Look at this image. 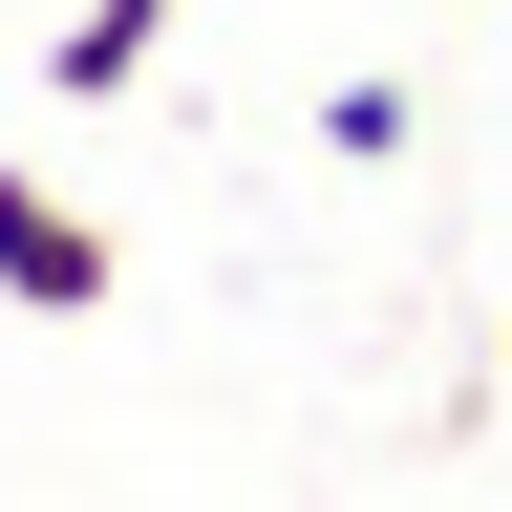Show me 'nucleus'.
Listing matches in <instances>:
<instances>
[{"label":"nucleus","instance_id":"nucleus-1","mask_svg":"<svg viewBox=\"0 0 512 512\" xmlns=\"http://www.w3.org/2000/svg\"><path fill=\"white\" fill-rule=\"evenodd\" d=\"M107 278H128V256H107V214H86V192L0 171V299H22V320H107Z\"/></svg>","mask_w":512,"mask_h":512},{"label":"nucleus","instance_id":"nucleus-2","mask_svg":"<svg viewBox=\"0 0 512 512\" xmlns=\"http://www.w3.org/2000/svg\"><path fill=\"white\" fill-rule=\"evenodd\" d=\"M150 64H171V0H86V22L43 43V86H64V107H128Z\"/></svg>","mask_w":512,"mask_h":512},{"label":"nucleus","instance_id":"nucleus-3","mask_svg":"<svg viewBox=\"0 0 512 512\" xmlns=\"http://www.w3.org/2000/svg\"><path fill=\"white\" fill-rule=\"evenodd\" d=\"M320 150H342V171H384V150H406V86H384V64H363V86H320Z\"/></svg>","mask_w":512,"mask_h":512}]
</instances>
